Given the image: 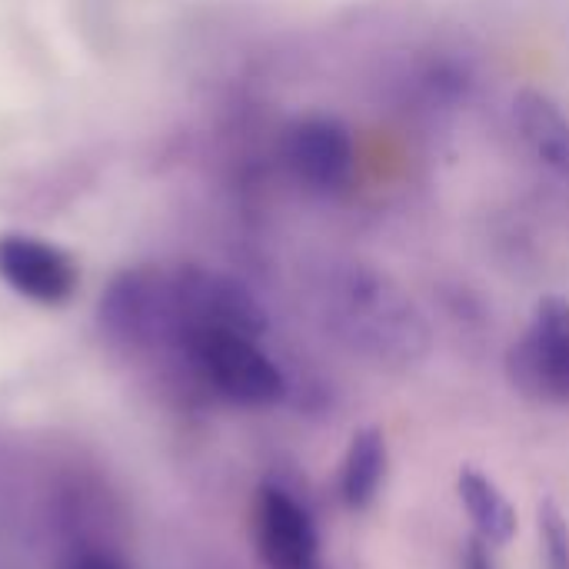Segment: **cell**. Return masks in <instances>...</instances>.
Returning <instances> with one entry per match:
<instances>
[{"instance_id":"cell-7","label":"cell","mask_w":569,"mask_h":569,"mask_svg":"<svg viewBox=\"0 0 569 569\" xmlns=\"http://www.w3.org/2000/svg\"><path fill=\"white\" fill-rule=\"evenodd\" d=\"M283 160L303 187L317 193H337L350 183L357 157L350 130L340 120L303 117L283 133Z\"/></svg>"},{"instance_id":"cell-10","label":"cell","mask_w":569,"mask_h":569,"mask_svg":"<svg viewBox=\"0 0 569 569\" xmlns=\"http://www.w3.org/2000/svg\"><path fill=\"white\" fill-rule=\"evenodd\" d=\"M387 460H390V453H387L383 430L363 427L353 433L343 467H340V500L350 510H367L377 500V493L387 480Z\"/></svg>"},{"instance_id":"cell-12","label":"cell","mask_w":569,"mask_h":569,"mask_svg":"<svg viewBox=\"0 0 569 569\" xmlns=\"http://www.w3.org/2000/svg\"><path fill=\"white\" fill-rule=\"evenodd\" d=\"M537 523H540V543H543L547 569H569V523L563 510L553 500H543L537 507Z\"/></svg>"},{"instance_id":"cell-3","label":"cell","mask_w":569,"mask_h":569,"mask_svg":"<svg viewBox=\"0 0 569 569\" xmlns=\"http://www.w3.org/2000/svg\"><path fill=\"white\" fill-rule=\"evenodd\" d=\"M100 330L123 347L177 343V297L173 273L157 267H133L113 277L100 297Z\"/></svg>"},{"instance_id":"cell-13","label":"cell","mask_w":569,"mask_h":569,"mask_svg":"<svg viewBox=\"0 0 569 569\" xmlns=\"http://www.w3.org/2000/svg\"><path fill=\"white\" fill-rule=\"evenodd\" d=\"M493 543H487L483 537H470L467 547H463V560H460V569H497V557H493Z\"/></svg>"},{"instance_id":"cell-2","label":"cell","mask_w":569,"mask_h":569,"mask_svg":"<svg viewBox=\"0 0 569 569\" xmlns=\"http://www.w3.org/2000/svg\"><path fill=\"white\" fill-rule=\"evenodd\" d=\"M200 380L237 407H270L283 400V370L263 353L257 337L233 330H190L177 343Z\"/></svg>"},{"instance_id":"cell-4","label":"cell","mask_w":569,"mask_h":569,"mask_svg":"<svg viewBox=\"0 0 569 569\" xmlns=\"http://www.w3.org/2000/svg\"><path fill=\"white\" fill-rule=\"evenodd\" d=\"M507 373L527 397L569 403V303L540 300L527 333L510 347Z\"/></svg>"},{"instance_id":"cell-1","label":"cell","mask_w":569,"mask_h":569,"mask_svg":"<svg viewBox=\"0 0 569 569\" xmlns=\"http://www.w3.org/2000/svg\"><path fill=\"white\" fill-rule=\"evenodd\" d=\"M320 297L330 330L353 353L393 370H407L430 353L427 317L383 270L360 260L337 263Z\"/></svg>"},{"instance_id":"cell-15","label":"cell","mask_w":569,"mask_h":569,"mask_svg":"<svg viewBox=\"0 0 569 569\" xmlns=\"http://www.w3.org/2000/svg\"><path fill=\"white\" fill-rule=\"evenodd\" d=\"M313 569H323V563H320V567H313Z\"/></svg>"},{"instance_id":"cell-6","label":"cell","mask_w":569,"mask_h":569,"mask_svg":"<svg viewBox=\"0 0 569 569\" xmlns=\"http://www.w3.org/2000/svg\"><path fill=\"white\" fill-rule=\"evenodd\" d=\"M253 543L267 569L320 567V537L297 497L263 483L253 500Z\"/></svg>"},{"instance_id":"cell-8","label":"cell","mask_w":569,"mask_h":569,"mask_svg":"<svg viewBox=\"0 0 569 569\" xmlns=\"http://www.w3.org/2000/svg\"><path fill=\"white\" fill-rule=\"evenodd\" d=\"M0 280L23 300L60 307L77 290V263L30 233H0Z\"/></svg>"},{"instance_id":"cell-11","label":"cell","mask_w":569,"mask_h":569,"mask_svg":"<svg viewBox=\"0 0 569 569\" xmlns=\"http://www.w3.org/2000/svg\"><path fill=\"white\" fill-rule=\"evenodd\" d=\"M457 493H460V503H463L477 537H483L493 547H503V543L513 540L517 510L510 507L507 493L487 473H480L473 467H463L460 477H457Z\"/></svg>"},{"instance_id":"cell-5","label":"cell","mask_w":569,"mask_h":569,"mask_svg":"<svg viewBox=\"0 0 569 569\" xmlns=\"http://www.w3.org/2000/svg\"><path fill=\"white\" fill-rule=\"evenodd\" d=\"M173 297H177V343L190 330H233L247 337H260L267 330L263 307L233 277L203 267H180L173 273Z\"/></svg>"},{"instance_id":"cell-14","label":"cell","mask_w":569,"mask_h":569,"mask_svg":"<svg viewBox=\"0 0 569 569\" xmlns=\"http://www.w3.org/2000/svg\"><path fill=\"white\" fill-rule=\"evenodd\" d=\"M67 569H123V563L113 560L110 553H80L77 560H70Z\"/></svg>"},{"instance_id":"cell-9","label":"cell","mask_w":569,"mask_h":569,"mask_svg":"<svg viewBox=\"0 0 569 569\" xmlns=\"http://www.w3.org/2000/svg\"><path fill=\"white\" fill-rule=\"evenodd\" d=\"M513 120L527 147L560 177L569 180V120L540 90H523L513 103Z\"/></svg>"}]
</instances>
